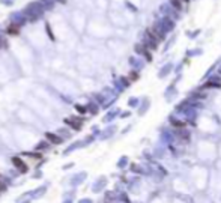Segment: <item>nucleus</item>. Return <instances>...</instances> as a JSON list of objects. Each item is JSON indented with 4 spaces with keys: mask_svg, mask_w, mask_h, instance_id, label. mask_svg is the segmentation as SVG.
Segmentation results:
<instances>
[{
    "mask_svg": "<svg viewBox=\"0 0 221 203\" xmlns=\"http://www.w3.org/2000/svg\"><path fill=\"white\" fill-rule=\"evenodd\" d=\"M3 189H5V185H3V184H0V191H3Z\"/></svg>",
    "mask_w": 221,
    "mask_h": 203,
    "instance_id": "20e7f679",
    "label": "nucleus"
},
{
    "mask_svg": "<svg viewBox=\"0 0 221 203\" xmlns=\"http://www.w3.org/2000/svg\"><path fill=\"white\" fill-rule=\"evenodd\" d=\"M8 32H12V33H17V29H15V27H12V29H9Z\"/></svg>",
    "mask_w": 221,
    "mask_h": 203,
    "instance_id": "7ed1b4c3",
    "label": "nucleus"
},
{
    "mask_svg": "<svg viewBox=\"0 0 221 203\" xmlns=\"http://www.w3.org/2000/svg\"><path fill=\"white\" fill-rule=\"evenodd\" d=\"M12 162L15 164V166H17V169H18L20 172H23V173H26V172H27V166H26V164H24V162L21 161V158L15 157L14 160H12Z\"/></svg>",
    "mask_w": 221,
    "mask_h": 203,
    "instance_id": "f257e3e1",
    "label": "nucleus"
},
{
    "mask_svg": "<svg viewBox=\"0 0 221 203\" xmlns=\"http://www.w3.org/2000/svg\"><path fill=\"white\" fill-rule=\"evenodd\" d=\"M47 137L50 138L51 142H54V143H59V142H60V138H57V137H56V135H53V134H47Z\"/></svg>",
    "mask_w": 221,
    "mask_h": 203,
    "instance_id": "f03ea898",
    "label": "nucleus"
}]
</instances>
